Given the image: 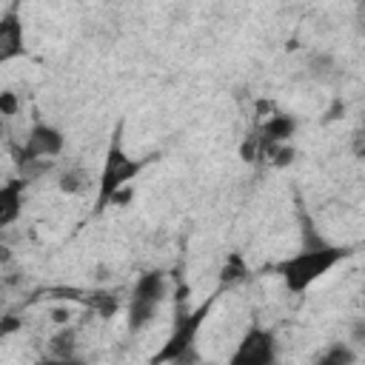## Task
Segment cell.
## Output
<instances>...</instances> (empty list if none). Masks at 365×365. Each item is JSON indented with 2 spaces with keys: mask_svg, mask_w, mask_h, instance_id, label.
<instances>
[{
  "mask_svg": "<svg viewBox=\"0 0 365 365\" xmlns=\"http://www.w3.org/2000/svg\"><path fill=\"white\" fill-rule=\"evenodd\" d=\"M354 251L345 245H322V248H299V254L282 259L274 265V274L282 277L285 288L291 294H302L311 288V282H317L322 274H328L336 262L348 259Z\"/></svg>",
  "mask_w": 365,
  "mask_h": 365,
  "instance_id": "1",
  "label": "cell"
},
{
  "mask_svg": "<svg viewBox=\"0 0 365 365\" xmlns=\"http://www.w3.org/2000/svg\"><path fill=\"white\" fill-rule=\"evenodd\" d=\"M185 291H180L177 297V317H174V328H171V336L165 339V345L151 356V362H194L197 354H194V339L200 334V325L205 322L214 299L202 302L200 308L194 311H185Z\"/></svg>",
  "mask_w": 365,
  "mask_h": 365,
  "instance_id": "2",
  "label": "cell"
},
{
  "mask_svg": "<svg viewBox=\"0 0 365 365\" xmlns=\"http://www.w3.org/2000/svg\"><path fill=\"white\" fill-rule=\"evenodd\" d=\"M145 160H131L123 148V123H117L108 148H106V160H103V171H100V191H97V205L94 211H103L111 200V194L120 185H128V180H134L143 171Z\"/></svg>",
  "mask_w": 365,
  "mask_h": 365,
  "instance_id": "3",
  "label": "cell"
},
{
  "mask_svg": "<svg viewBox=\"0 0 365 365\" xmlns=\"http://www.w3.org/2000/svg\"><path fill=\"white\" fill-rule=\"evenodd\" d=\"M163 299H165V274L163 271L143 274L137 279L134 297L128 302V328L131 331H143L154 319V314H157Z\"/></svg>",
  "mask_w": 365,
  "mask_h": 365,
  "instance_id": "4",
  "label": "cell"
},
{
  "mask_svg": "<svg viewBox=\"0 0 365 365\" xmlns=\"http://www.w3.org/2000/svg\"><path fill=\"white\" fill-rule=\"evenodd\" d=\"M63 143H66V140H63V131H60V128H54V125L37 120V123L31 125V131H29L23 148H17V154H14L17 168L26 165V163H31V160H51V157H57V154L63 151Z\"/></svg>",
  "mask_w": 365,
  "mask_h": 365,
  "instance_id": "5",
  "label": "cell"
},
{
  "mask_svg": "<svg viewBox=\"0 0 365 365\" xmlns=\"http://www.w3.org/2000/svg\"><path fill=\"white\" fill-rule=\"evenodd\" d=\"M274 356H277L274 334L259 325H251L242 334L237 351L231 354V365H268V362H274Z\"/></svg>",
  "mask_w": 365,
  "mask_h": 365,
  "instance_id": "6",
  "label": "cell"
},
{
  "mask_svg": "<svg viewBox=\"0 0 365 365\" xmlns=\"http://www.w3.org/2000/svg\"><path fill=\"white\" fill-rule=\"evenodd\" d=\"M26 51V31H23V17L17 6H11L6 14H0V66L20 57Z\"/></svg>",
  "mask_w": 365,
  "mask_h": 365,
  "instance_id": "7",
  "label": "cell"
},
{
  "mask_svg": "<svg viewBox=\"0 0 365 365\" xmlns=\"http://www.w3.org/2000/svg\"><path fill=\"white\" fill-rule=\"evenodd\" d=\"M23 194H26V180L14 177L6 185H0V231L9 228L20 211H23Z\"/></svg>",
  "mask_w": 365,
  "mask_h": 365,
  "instance_id": "8",
  "label": "cell"
},
{
  "mask_svg": "<svg viewBox=\"0 0 365 365\" xmlns=\"http://www.w3.org/2000/svg\"><path fill=\"white\" fill-rule=\"evenodd\" d=\"M294 131H297V120L294 117H288V114H271L262 123L259 137L262 140H271V143H288Z\"/></svg>",
  "mask_w": 365,
  "mask_h": 365,
  "instance_id": "9",
  "label": "cell"
},
{
  "mask_svg": "<svg viewBox=\"0 0 365 365\" xmlns=\"http://www.w3.org/2000/svg\"><path fill=\"white\" fill-rule=\"evenodd\" d=\"M48 348H51V356H54V359H63V362L74 359V348H77V334H74V328H60V331L51 336Z\"/></svg>",
  "mask_w": 365,
  "mask_h": 365,
  "instance_id": "10",
  "label": "cell"
},
{
  "mask_svg": "<svg viewBox=\"0 0 365 365\" xmlns=\"http://www.w3.org/2000/svg\"><path fill=\"white\" fill-rule=\"evenodd\" d=\"M245 274H248V268H245V259H242V254H228V259L222 262V268H220V285L225 288V285H234V282H242L245 279Z\"/></svg>",
  "mask_w": 365,
  "mask_h": 365,
  "instance_id": "11",
  "label": "cell"
},
{
  "mask_svg": "<svg viewBox=\"0 0 365 365\" xmlns=\"http://www.w3.org/2000/svg\"><path fill=\"white\" fill-rule=\"evenodd\" d=\"M88 188V177L83 168H68L63 177H60V191L63 194H83Z\"/></svg>",
  "mask_w": 365,
  "mask_h": 365,
  "instance_id": "12",
  "label": "cell"
},
{
  "mask_svg": "<svg viewBox=\"0 0 365 365\" xmlns=\"http://www.w3.org/2000/svg\"><path fill=\"white\" fill-rule=\"evenodd\" d=\"M354 362H356V354H354L345 342L334 345L331 351H325V354L319 356V365H354Z\"/></svg>",
  "mask_w": 365,
  "mask_h": 365,
  "instance_id": "13",
  "label": "cell"
},
{
  "mask_svg": "<svg viewBox=\"0 0 365 365\" xmlns=\"http://www.w3.org/2000/svg\"><path fill=\"white\" fill-rule=\"evenodd\" d=\"M334 68H336V63H334V57L325 54V51H319V54H314V57L308 60V71H311V77H317V80L331 77Z\"/></svg>",
  "mask_w": 365,
  "mask_h": 365,
  "instance_id": "14",
  "label": "cell"
},
{
  "mask_svg": "<svg viewBox=\"0 0 365 365\" xmlns=\"http://www.w3.org/2000/svg\"><path fill=\"white\" fill-rule=\"evenodd\" d=\"M88 305H91L100 317H111V314L117 311V297L108 294V291H94V294H88Z\"/></svg>",
  "mask_w": 365,
  "mask_h": 365,
  "instance_id": "15",
  "label": "cell"
},
{
  "mask_svg": "<svg viewBox=\"0 0 365 365\" xmlns=\"http://www.w3.org/2000/svg\"><path fill=\"white\" fill-rule=\"evenodd\" d=\"M240 157H242L245 163H254V160L259 157V134H248V137L242 140V145H240Z\"/></svg>",
  "mask_w": 365,
  "mask_h": 365,
  "instance_id": "16",
  "label": "cell"
},
{
  "mask_svg": "<svg viewBox=\"0 0 365 365\" xmlns=\"http://www.w3.org/2000/svg\"><path fill=\"white\" fill-rule=\"evenodd\" d=\"M17 108H20L17 94H14V91H0V117H3V120H6V117H14Z\"/></svg>",
  "mask_w": 365,
  "mask_h": 365,
  "instance_id": "17",
  "label": "cell"
},
{
  "mask_svg": "<svg viewBox=\"0 0 365 365\" xmlns=\"http://www.w3.org/2000/svg\"><path fill=\"white\" fill-rule=\"evenodd\" d=\"M23 328V319L20 317H14V314H6V317H0V339L3 336H11V334H17Z\"/></svg>",
  "mask_w": 365,
  "mask_h": 365,
  "instance_id": "18",
  "label": "cell"
},
{
  "mask_svg": "<svg viewBox=\"0 0 365 365\" xmlns=\"http://www.w3.org/2000/svg\"><path fill=\"white\" fill-rule=\"evenodd\" d=\"M128 202H131V188L128 185H120L108 200V205H128Z\"/></svg>",
  "mask_w": 365,
  "mask_h": 365,
  "instance_id": "19",
  "label": "cell"
},
{
  "mask_svg": "<svg viewBox=\"0 0 365 365\" xmlns=\"http://www.w3.org/2000/svg\"><path fill=\"white\" fill-rule=\"evenodd\" d=\"M51 319H54L57 325H66V322L71 319V314H68V308H51Z\"/></svg>",
  "mask_w": 365,
  "mask_h": 365,
  "instance_id": "20",
  "label": "cell"
},
{
  "mask_svg": "<svg viewBox=\"0 0 365 365\" xmlns=\"http://www.w3.org/2000/svg\"><path fill=\"white\" fill-rule=\"evenodd\" d=\"M354 154H356V157H362V154H365V145H362V131H359V128L354 131Z\"/></svg>",
  "mask_w": 365,
  "mask_h": 365,
  "instance_id": "21",
  "label": "cell"
},
{
  "mask_svg": "<svg viewBox=\"0 0 365 365\" xmlns=\"http://www.w3.org/2000/svg\"><path fill=\"white\" fill-rule=\"evenodd\" d=\"M342 111H345V103H339V100H336V103L331 106V111H328V117H325V120H336V117H342Z\"/></svg>",
  "mask_w": 365,
  "mask_h": 365,
  "instance_id": "22",
  "label": "cell"
},
{
  "mask_svg": "<svg viewBox=\"0 0 365 365\" xmlns=\"http://www.w3.org/2000/svg\"><path fill=\"white\" fill-rule=\"evenodd\" d=\"M362 339H365V325L356 322V325H354V342H362Z\"/></svg>",
  "mask_w": 365,
  "mask_h": 365,
  "instance_id": "23",
  "label": "cell"
},
{
  "mask_svg": "<svg viewBox=\"0 0 365 365\" xmlns=\"http://www.w3.org/2000/svg\"><path fill=\"white\" fill-rule=\"evenodd\" d=\"M11 259V254H9V248L6 245H0V262H9Z\"/></svg>",
  "mask_w": 365,
  "mask_h": 365,
  "instance_id": "24",
  "label": "cell"
},
{
  "mask_svg": "<svg viewBox=\"0 0 365 365\" xmlns=\"http://www.w3.org/2000/svg\"><path fill=\"white\" fill-rule=\"evenodd\" d=\"M0 137H3V117H0Z\"/></svg>",
  "mask_w": 365,
  "mask_h": 365,
  "instance_id": "25",
  "label": "cell"
}]
</instances>
